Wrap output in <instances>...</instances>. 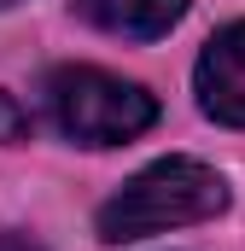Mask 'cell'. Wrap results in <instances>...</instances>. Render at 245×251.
<instances>
[{
	"label": "cell",
	"instance_id": "cell-5",
	"mask_svg": "<svg viewBox=\"0 0 245 251\" xmlns=\"http://www.w3.org/2000/svg\"><path fill=\"white\" fill-rule=\"evenodd\" d=\"M35 134V117L18 105V94H0V146H24Z\"/></svg>",
	"mask_w": 245,
	"mask_h": 251
},
{
	"label": "cell",
	"instance_id": "cell-6",
	"mask_svg": "<svg viewBox=\"0 0 245 251\" xmlns=\"http://www.w3.org/2000/svg\"><path fill=\"white\" fill-rule=\"evenodd\" d=\"M0 251H47V246H41L35 234H18V228H6V234H0Z\"/></svg>",
	"mask_w": 245,
	"mask_h": 251
},
{
	"label": "cell",
	"instance_id": "cell-2",
	"mask_svg": "<svg viewBox=\"0 0 245 251\" xmlns=\"http://www.w3.org/2000/svg\"><path fill=\"white\" fill-rule=\"evenodd\" d=\"M47 117L76 146H122L158 123V100L99 64H59L47 76Z\"/></svg>",
	"mask_w": 245,
	"mask_h": 251
},
{
	"label": "cell",
	"instance_id": "cell-3",
	"mask_svg": "<svg viewBox=\"0 0 245 251\" xmlns=\"http://www.w3.org/2000/svg\"><path fill=\"white\" fill-rule=\"evenodd\" d=\"M193 88H198V105L204 117L228 128H245V18L216 29L198 53V70H193Z\"/></svg>",
	"mask_w": 245,
	"mask_h": 251
},
{
	"label": "cell",
	"instance_id": "cell-1",
	"mask_svg": "<svg viewBox=\"0 0 245 251\" xmlns=\"http://www.w3.org/2000/svg\"><path fill=\"white\" fill-rule=\"evenodd\" d=\"M228 210V181L198 164V158H158L140 176H128L105 204H99V240L122 246V240H146L164 228H187V222H210Z\"/></svg>",
	"mask_w": 245,
	"mask_h": 251
},
{
	"label": "cell",
	"instance_id": "cell-7",
	"mask_svg": "<svg viewBox=\"0 0 245 251\" xmlns=\"http://www.w3.org/2000/svg\"><path fill=\"white\" fill-rule=\"evenodd\" d=\"M6 6H18V0H0V12H6Z\"/></svg>",
	"mask_w": 245,
	"mask_h": 251
},
{
	"label": "cell",
	"instance_id": "cell-4",
	"mask_svg": "<svg viewBox=\"0 0 245 251\" xmlns=\"http://www.w3.org/2000/svg\"><path fill=\"white\" fill-rule=\"evenodd\" d=\"M76 12L105 29V35H122V41H158L181 24L187 0H76Z\"/></svg>",
	"mask_w": 245,
	"mask_h": 251
}]
</instances>
